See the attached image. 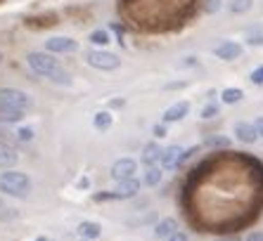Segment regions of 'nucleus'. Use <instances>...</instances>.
Instances as JSON below:
<instances>
[{"label":"nucleus","instance_id":"obj_1","mask_svg":"<svg viewBox=\"0 0 263 241\" xmlns=\"http://www.w3.org/2000/svg\"><path fill=\"white\" fill-rule=\"evenodd\" d=\"M26 62H29V67L33 69L38 76H43V78L52 81V83H57V85H71V76H69L67 69L62 67L55 57H50V54H45V52H29Z\"/></svg>","mask_w":263,"mask_h":241},{"label":"nucleus","instance_id":"obj_2","mask_svg":"<svg viewBox=\"0 0 263 241\" xmlns=\"http://www.w3.org/2000/svg\"><path fill=\"white\" fill-rule=\"evenodd\" d=\"M0 192L7 194V196H14V199H26L31 194V180L24 173L5 170L0 175Z\"/></svg>","mask_w":263,"mask_h":241},{"label":"nucleus","instance_id":"obj_3","mask_svg":"<svg viewBox=\"0 0 263 241\" xmlns=\"http://www.w3.org/2000/svg\"><path fill=\"white\" fill-rule=\"evenodd\" d=\"M86 64L92 69H100V71H114L121 67V57L107 52V50H90L86 52Z\"/></svg>","mask_w":263,"mask_h":241},{"label":"nucleus","instance_id":"obj_4","mask_svg":"<svg viewBox=\"0 0 263 241\" xmlns=\"http://www.w3.org/2000/svg\"><path fill=\"white\" fill-rule=\"evenodd\" d=\"M0 107H14L29 111L33 107V99L24 90H17V88H0Z\"/></svg>","mask_w":263,"mask_h":241},{"label":"nucleus","instance_id":"obj_5","mask_svg":"<svg viewBox=\"0 0 263 241\" xmlns=\"http://www.w3.org/2000/svg\"><path fill=\"white\" fill-rule=\"evenodd\" d=\"M138 189H140V182L135 180V177H128V180H121V182H119L114 192L98 194L95 199H98V201H107V199H130V196H135V194H138Z\"/></svg>","mask_w":263,"mask_h":241},{"label":"nucleus","instance_id":"obj_6","mask_svg":"<svg viewBox=\"0 0 263 241\" xmlns=\"http://www.w3.org/2000/svg\"><path fill=\"white\" fill-rule=\"evenodd\" d=\"M135 168H138V163H135L133 158H119V161L111 166L109 175L117 182H121V180H128V177H135Z\"/></svg>","mask_w":263,"mask_h":241},{"label":"nucleus","instance_id":"obj_7","mask_svg":"<svg viewBox=\"0 0 263 241\" xmlns=\"http://www.w3.org/2000/svg\"><path fill=\"white\" fill-rule=\"evenodd\" d=\"M45 50L48 52H76L79 50V43L73 38H67V36H55V38H48L45 41Z\"/></svg>","mask_w":263,"mask_h":241},{"label":"nucleus","instance_id":"obj_8","mask_svg":"<svg viewBox=\"0 0 263 241\" xmlns=\"http://www.w3.org/2000/svg\"><path fill=\"white\" fill-rule=\"evenodd\" d=\"M216 57L218 59H226V62H233V59H237L239 54H242V48H239L237 43H233V41H223V43H218L216 45Z\"/></svg>","mask_w":263,"mask_h":241},{"label":"nucleus","instance_id":"obj_9","mask_svg":"<svg viewBox=\"0 0 263 241\" xmlns=\"http://www.w3.org/2000/svg\"><path fill=\"white\" fill-rule=\"evenodd\" d=\"M60 19H57V14L48 12V14H41V17H26L24 24L29 26V29L33 31H41V29H50V26H55Z\"/></svg>","mask_w":263,"mask_h":241},{"label":"nucleus","instance_id":"obj_10","mask_svg":"<svg viewBox=\"0 0 263 241\" xmlns=\"http://www.w3.org/2000/svg\"><path fill=\"white\" fill-rule=\"evenodd\" d=\"M235 135H237L239 142H245V145H254L258 139V133L256 128L251 126V123H245V120H239L237 126H235Z\"/></svg>","mask_w":263,"mask_h":241},{"label":"nucleus","instance_id":"obj_11","mask_svg":"<svg viewBox=\"0 0 263 241\" xmlns=\"http://www.w3.org/2000/svg\"><path fill=\"white\" fill-rule=\"evenodd\" d=\"M17 149L12 145H7V142H0V168H12V166H17Z\"/></svg>","mask_w":263,"mask_h":241},{"label":"nucleus","instance_id":"obj_12","mask_svg":"<svg viewBox=\"0 0 263 241\" xmlns=\"http://www.w3.org/2000/svg\"><path fill=\"white\" fill-rule=\"evenodd\" d=\"M187 111H190V104H187V102L173 104V107H168L164 111V123H176V120L185 118V114H187Z\"/></svg>","mask_w":263,"mask_h":241},{"label":"nucleus","instance_id":"obj_13","mask_svg":"<svg viewBox=\"0 0 263 241\" xmlns=\"http://www.w3.org/2000/svg\"><path fill=\"white\" fill-rule=\"evenodd\" d=\"M180 147H176V145H171V147H166V149H161V158H159V163H161V168H176V163H178V156H180Z\"/></svg>","mask_w":263,"mask_h":241},{"label":"nucleus","instance_id":"obj_14","mask_svg":"<svg viewBox=\"0 0 263 241\" xmlns=\"http://www.w3.org/2000/svg\"><path fill=\"white\" fill-rule=\"evenodd\" d=\"M26 116L24 109H14V107H0V123H19Z\"/></svg>","mask_w":263,"mask_h":241},{"label":"nucleus","instance_id":"obj_15","mask_svg":"<svg viewBox=\"0 0 263 241\" xmlns=\"http://www.w3.org/2000/svg\"><path fill=\"white\" fill-rule=\"evenodd\" d=\"M100 234H102V227H100L98 223H90V220H86V223L79 225V236H81V239L92 241V239H98Z\"/></svg>","mask_w":263,"mask_h":241},{"label":"nucleus","instance_id":"obj_16","mask_svg":"<svg viewBox=\"0 0 263 241\" xmlns=\"http://www.w3.org/2000/svg\"><path fill=\"white\" fill-rule=\"evenodd\" d=\"M176 229H178L176 220H173V217H164V220H159V223H157V227H154V234L159 236V239H166V236H171Z\"/></svg>","mask_w":263,"mask_h":241},{"label":"nucleus","instance_id":"obj_17","mask_svg":"<svg viewBox=\"0 0 263 241\" xmlns=\"http://www.w3.org/2000/svg\"><path fill=\"white\" fill-rule=\"evenodd\" d=\"M111 123H114V116H111L109 111H98V114H95V118H92V126L98 128L100 133H104V130H109Z\"/></svg>","mask_w":263,"mask_h":241},{"label":"nucleus","instance_id":"obj_18","mask_svg":"<svg viewBox=\"0 0 263 241\" xmlns=\"http://www.w3.org/2000/svg\"><path fill=\"white\" fill-rule=\"evenodd\" d=\"M230 145H233V142H230V137H226V135H211V137L204 139V147H206V149H228Z\"/></svg>","mask_w":263,"mask_h":241},{"label":"nucleus","instance_id":"obj_19","mask_svg":"<svg viewBox=\"0 0 263 241\" xmlns=\"http://www.w3.org/2000/svg\"><path fill=\"white\" fill-rule=\"evenodd\" d=\"M159 158H161V149L157 145H147L145 149H142V163H145V166L159 163Z\"/></svg>","mask_w":263,"mask_h":241},{"label":"nucleus","instance_id":"obj_20","mask_svg":"<svg viewBox=\"0 0 263 241\" xmlns=\"http://www.w3.org/2000/svg\"><path fill=\"white\" fill-rule=\"evenodd\" d=\"M145 182L149 185V187H154V185H159V182H161V168L157 166V163L147 166V170H145Z\"/></svg>","mask_w":263,"mask_h":241},{"label":"nucleus","instance_id":"obj_21","mask_svg":"<svg viewBox=\"0 0 263 241\" xmlns=\"http://www.w3.org/2000/svg\"><path fill=\"white\" fill-rule=\"evenodd\" d=\"M242 97H245V92L239 90V88H226V90L220 92V99L226 104H235V102H239Z\"/></svg>","mask_w":263,"mask_h":241},{"label":"nucleus","instance_id":"obj_22","mask_svg":"<svg viewBox=\"0 0 263 241\" xmlns=\"http://www.w3.org/2000/svg\"><path fill=\"white\" fill-rule=\"evenodd\" d=\"M109 41H111L109 33H107V31H102V29H98V31H92V33H90V43H92V45H100V48H102V45H107Z\"/></svg>","mask_w":263,"mask_h":241},{"label":"nucleus","instance_id":"obj_23","mask_svg":"<svg viewBox=\"0 0 263 241\" xmlns=\"http://www.w3.org/2000/svg\"><path fill=\"white\" fill-rule=\"evenodd\" d=\"M251 5H254L251 0H233V3H230V10L237 12V14H242V12H249Z\"/></svg>","mask_w":263,"mask_h":241},{"label":"nucleus","instance_id":"obj_24","mask_svg":"<svg viewBox=\"0 0 263 241\" xmlns=\"http://www.w3.org/2000/svg\"><path fill=\"white\" fill-rule=\"evenodd\" d=\"M197 151H199V147H190V149H185V151H180V156H178V163H176V168H183L185 163L190 161L192 156H195Z\"/></svg>","mask_w":263,"mask_h":241},{"label":"nucleus","instance_id":"obj_25","mask_svg":"<svg viewBox=\"0 0 263 241\" xmlns=\"http://www.w3.org/2000/svg\"><path fill=\"white\" fill-rule=\"evenodd\" d=\"M14 137L22 139V142H31V139H33V130H31V128H17V130H14Z\"/></svg>","mask_w":263,"mask_h":241},{"label":"nucleus","instance_id":"obj_26","mask_svg":"<svg viewBox=\"0 0 263 241\" xmlns=\"http://www.w3.org/2000/svg\"><path fill=\"white\" fill-rule=\"evenodd\" d=\"M247 43H249V45H263V31H249Z\"/></svg>","mask_w":263,"mask_h":241},{"label":"nucleus","instance_id":"obj_27","mask_svg":"<svg viewBox=\"0 0 263 241\" xmlns=\"http://www.w3.org/2000/svg\"><path fill=\"white\" fill-rule=\"evenodd\" d=\"M164 241H190V236L185 234V232H180V229H176L171 236H166Z\"/></svg>","mask_w":263,"mask_h":241},{"label":"nucleus","instance_id":"obj_28","mask_svg":"<svg viewBox=\"0 0 263 241\" xmlns=\"http://www.w3.org/2000/svg\"><path fill=\"white\" fill-rule=\"evenodd\" d=\"M216 114H218V107H216V104H209V107L202 109V118H214Z\"/></svg>","mask_w":263,"mask_h":241},{"label":"nucleus","instance_id":"obj_29","mask_svg":"<svg viewBox=\"0 0 263 241\" xmlns=\"http://www.w3.org/2000/svg\"><path fill=\"white\" fill-rule=\"evenodd\" d=\"M251 83L263 85V67H258V69H254V71H251Z\"/></svg>","mask_w":263,"mask_h":241},{"label":"nucleus","instance_id":"obj_30","mask_svg":"<svg viewBox=\"0 0 263 241\" xmlns=\"http://www.w3.org/2000/svg\"><path fill=\"white\" fill-rule=\"evenodd\" d=\"M204 7H206V12H216V10L220 7V0H206Z\"/></svg>","mask_w":263,"mask_h":241},{"label":"nucleus","instance_id":"obj_31","mask_svg":"<svg viewBox=\"0 0 263 241\" xmlns=\"http://www.w3.org/2000/svg\"><path fill=\"white\" fill-rule=\"evenodd\" d=\"M7 206L3 204V201H0V217H3V220H5V217H14V213H10V211H5Z\"/></svg>","mask_w":263,"mask_h":241},{"label":"nucleus","instance_id":"obj_32","mask_svg":"<svg viewBox=\"0 0 263 241\" xmlns=\"http://www.w3.org/2000/svg\"><path fill=\"white\" fill-rule=\"evenodd\" d=\"M154 135H157V137H164V135H166V126H164V123L154 126Z\"/></svg>","mask_w":263,"mask_h":241},{"label":"nucleus","instance_id":"obj_33","mask_svg":"<svg viewBox=\"0 0 263 241\" xmlns=\"http://www.w3.org/2000/svg\"><path fill=\"white\" fill-rule=\"evenodd\" d=\"M247 241H263V232H251V234L247 236Z\"/></svg>","mask_w":263,"mask_h":241},{"label":"nucleus","instance_id":"obj_34","mask_svg":"<svg viewBox=\"0 0 263 241\" xmlns=\"http://www.w3.org/2000/svg\"><path fill=\"white\" fill-rule=\"evenodd\" d=\"M254 128H256L258 137H263V116H261V118H256V123H254Z\"/></svg>","mask_w":263,"mask_h":241},{"label":"nucleus","instance_id":"obj_35","mask_svg":"<svg viewBox=\"0 0 263 241\" xmlns=\"http://www.w3.org/2000/svg\"><path fill=\"white\" fill-rule=\"evenodd\" d=\"M79 187H81V189H86V187H88V177H83V180H79Z\"/></svg>","mask_w":263,"mask_h":241},{"label":"nucleus","instance_id":"obj_36","mask_svg":"<svg viewBox=\"0 0 263 241\" xmlns=\"http://www.w3.org/2000/svg\"><path fill=\"white\" fill-rule=\"evenodd\" d=\"M36 241H55V239H50V236H38Z\"/></svg>","mask_w":263,"mask_h":241},{"label":"nucleus","instance_id":"obj_37","mask_svg":"<svg viewBox=\"0 0 263 241\" xmlns=\"http://www.w3.org/2000/svg\"><path fill=\"white\" fill-rule=\"evenodd\" d=\"M218 241H237V239H233V236H228V239H218Z\"/></svg>","mask_w":263,"mask_h":241},{"label":"nucleus","instance_id":"obj_38","mask_svg":"<svg viewBox=\"0 0 263 241\" xmlns=\"http://www.w3.org/2000/svg\"><path fill=\"white\" fill-rule=\"evenodd\" d=\"M0 64H3V52H0Z\"/></svg>","mask_w":263,"mask_h":241},{"label":"nucleus","instance_id":"obj_39","mask_svg":"<svg viewBox=\"0 0 263 241\" xmlns=\"http://www.w3.org/2000/svg\"><path fill=\"white\" fill-rule=\"evenodd\" d=\"M81 241H88V239H81Z\"/></svg>","mask_w":263,"mask_h":241},{"label":"nucleus","instance_id":"obj_40","mask_svg":"<svg viewBox=\"0 0 263 241\" xmlns=\"http://www.w3.org/2000/svg\"><path fill=\"white\" fill-rule=\"evenodd\" d=\"M0 3H3V0H0Z\"/></svg>","mask_w":263,"mask_h":241}]
</instances>
